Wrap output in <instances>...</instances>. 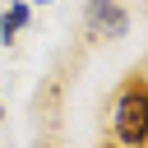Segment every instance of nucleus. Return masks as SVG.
I'll list each match as a JSON object with an SVG mask.
<instances>
[{"label": "nucleus", "mask_w": 148, "mask_h": 148, "mask_svg": "<svg viewBox=\"0 0 148 148\" xmlns=\"http://www.w3.org/2000/svg\"><path fill=\"white\" fill-rule=\"evenodd\" d=\"M32 5H56V0H32Z\"/></svg>", "instance_id": "nucleus-4"}, {"label": "nucleus", "mask_w": 148, "mask_h": 148, "mask_svg": "<svg viewBox=\"0 0 148 148\" xmlns=\"http://www.w3.org/2000/svg\"><path fill=\"white\" fill-rule=\"evenodd\" d=\"M111 130H116V143L120 148H143L148 143V79H130L120 88Z\"/></svg>", "instance_id": "nucleus-1"}, {"label": "nucleus", "mask_w": 148, "mask_h": 148, "mask_svg": "<svg viewBox=\"0 0 148 148\" xmlns=\"http://www.w3.org/2000/svg\"><path fill=\"white\" fill-rule=\"evenodd\" d=\"M0 120H5V106H0Z\"/></svg>", "instance_id": "nucleus-5"}, {"label": "nucleus", "mask_w": 148, "mask_h": 148, "mask_svg": "<svg viewBox=\"0 0 148 148\" xmlns=\"http://www.w3.org/2000/svg\"><path fill=\"white\" fill-rule=\"evenodd\" d=\"M32 23V5L28 0H14L5 14H0V42H14V32H23Z\"/></svg>", "instance_id": "nucleus-3"}, {"label": "nucleus", "mask_w": 148, "mask_h": 148, "mask_svg": "<svg viewBox=\"0 0 148 148\" xmlns=\"http://www.w3.org/2000/svg\"><path fill=\"white\" fill-rule=\"evenodd\" d=\"M83 23H88V32H92V37H106V42L130 32V14H125V5H120V0H88Z\"/></svg>", "instance_id": "nucleus-2"}]
</instances>
